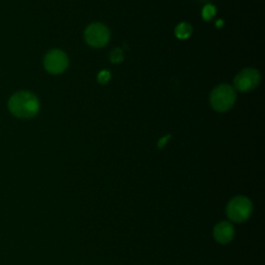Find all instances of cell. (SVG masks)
Returning <instances> with one entry per match:
<instances>
[{
    "label": "cell",
    "instance_id": "6da1fadb",
    "mask_svg": "<svg viewBox=\"0 0 265 265\" xmlns=\"http://www.w3.org/2000/svg\"><path fill=\"white\" fill-rule=\"evenodd\" d=\"M8 110L18 118H33L39 111V101L34 93L19 91L10 97Z\"/></svg>",
    "mask_w": 265,
    "mask_h": 265
},
{
    "label": "cell",
    "instance_id": "7a4b0ae2",
    "mask_svg": "<svg viewBox=\"0 0 265 265\" xmlns=\"http://www.w3.org/2000/svg\"><path fill=\"white\" fill-rule=\"evenodd\" d=\"M236 101L234 88L229 84H222L210 93V105L216 111L223 113L233 107Z\"/></svg>",
    "mask_w": 265,
    "mask_h": 265
},
{
    "label": "cell",
    "instance_id": "3957f363",
    "mask_svg": "<svg viewBox=\"0 0 265 265\" xmlns=\"http://www.w3.org/2000/svg\"><path fill=\"white\" fill-rule=\"evenodd\" d=\"M252 213V203L246 197L232 199L227 206V215L230 220L236 223L246 221Z\"/></svg>",
    "mask_w": 265,
    "mask_h": 265
},
{
    "label": "cell",
    "instance_id": "277c9868",
    "mask_svg": "<svg viewBox=\"0 0 265 265\" xmlns=\"http://www.w3.org/2000/svg\"><path fill=\"white\" fill-rule=\"evenodd\" d=\"M85 40L87 44L94 48H102L106 46L110 39V31L107 26L101 23H93L85 30Z\"/></svg>",
    "mask_w": 265,
    "mask_h": 265
},
{
    "label": "cell",
    "instance_id": "5b68a950",
    "mask_svg": "<svg viewBox=\"0 0 265 265\" xmlns=\"http://www.w3.org/2000/svg\"><path fill=\"white\" fill-rule=\"evenodd\" d=\"M260 73L255 69H245L237 74L234 79V86L241 92L255 89L260 83Z\"/></svg>",
    "mask_w": 265,
    "mask_h": 265
},
{
    "label": "cell",
    "instance_id": "8992f818",
    "mask_svg": "<svg viewBox=\"0 0 265 265\" xmlns=\"http://www.w3.org/2000/svg\"><path fill=\"white\" fill-rule=\"evenodd\" d=\"M69 66V58L61 50H51L44 59V67L47 72L53 75H58L67 70Z\"/></svg>",
    "mask_w": 265,
    "mask_h": 265
},
{
    "label": "cell",
    "instance_id": "52a82bcc",
    "mask_svg": "<svg viewBox=\"0 0 265 265\" xmlns=\"http://www.w3.org/2000/svg\"><path fill=\"white\" fill-rule=\"evenodd\" d=\"M234 235V229L232 225L227 222H223L218 224L214 230V236L220 243H228L232 240Z\"/></svg>",
    "mask_w": 265,
    "mask_h": 265
},
{
    "label": "cell",
    "instance_id": "ba28073f",
    "mask_svg": "<svg viewBox=\"0 0 265 265\" xmlns=\"http://www.w3.org/2000/svg\"><path fill=\"white\" fill-rule=\"evenodd\" d=\"M192 26L189 23H180L175 28V36L179 39H186L189 38V36L192 35Z\"/></svg>",
    "mask_w": 265,
    "mask_h": 265
},
{
    "label": "cell",
    "instance_id": "9c48e42d",
    "mask_svg": "<svg viewBox=\"0 0 265 265\" xmlns=\"http://www.w3.org/2000/svg\"><path fill=\"white\" fill-rule=\"evenodd\" d=\"M123 58H124L123 52L119 48H116L111 52L110 60L112 63H120L123 60Z\"/></svg>",
    "mask_w": 265,
    "mask_h": 265
},
{
    "label": "cell",
    "instance_id": "30bf717a",
    "mask_svg": "<svg viewBox=\"0 0 265 265\" xmlns=\"http://www.w3.org/2000/svg\"><path fill=\"white\" fill-rule=\"evenodd\" d=\"M215 15H216L215 6H213L211 4H207V5L204 6V8L202 10V17H203L204 20L208 21V20H210L211 18H213Z\"/></svg>",
    "mask_w": 265,
    "mask_h": 265
},
{
    "label": "cell",
    "instance_id": "8fae6325",
    "mask_svg": "<svg viewBox=\"0 0 265 265\" xmlns=\"http://www.w3.org/2000/svg\"><path fill=\"white\" fill-rule=\"evenodd\" d=\"M110 79H111V74L108 71L103 70L101 73H99V75H98V81H99V83L106 84V83L109 82Z\"/></svg>",
    "mask_w": 265,
    "mask_h": 265
},
{
    "label": "cell",
    "instance_id": "7c38bea8",
    "mask_svg": "<svg viewBox=\"0 0 265 265\" xmlns=\"http://www.w3.org/2000/svg\"><path fill=\"white\" fill-rule=\"evenodd\" d=\"M169 138H170V135H169V136H165V137H163L162 138V139L160 140V142H158V147H160V148H162L166 143H167V141L169 140Z\"/></svg>",
    "mask_w": 265,
    "mask_h": 265
}]
</instances>
